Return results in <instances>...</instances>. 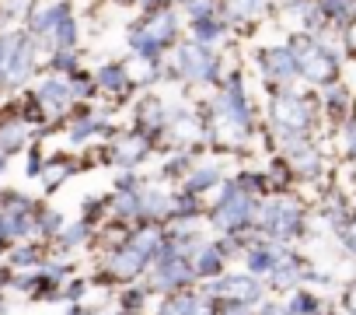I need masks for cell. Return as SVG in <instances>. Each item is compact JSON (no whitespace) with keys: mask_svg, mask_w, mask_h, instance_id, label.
Masks as SVG:
<instances>
[{"mask_svg":"<svg viewBox=\"0 0 356 315\" xmlns=\"http://www.w3.org/2000/svg\"><path fill=\"white\" fill-rule=\"evenodd\" d=\"M276 116H280V123H283L286 130H304V126H307V105H304L300 98H283V102L276 105Z\"/></svg>","mask_w":356,"mask_h":315,"instance_id":"4","label":"cell"},{"mask_svg":"<svg viewBox=\"0 0 356 315\" xmlns=\"http://www.w3.org/2000/svg\"><path fill=\"white\" fill-rule=\"evenodd\" d=\"M102 315H112V312H102Z\"/></svg>","mask_w":356,"mask_h":315,"instance_id":"16","label":"cell"},{"mask_svg":"<svg viewBox=\"0 0 356 315\" xmlns=\"http://www.w3.org/2000/svg\"><path fill=\"white\" fill-rule=\"evenodd\" d=\"M339 231H342V245H346V249H349V252L356 256V221H349V224H342Z\"/></svg>","mask_w":356,"mask_h":315,"instance_id":"9","label":"cell"},{"mask_svg":"<svg viewBox=\"0 0 356 315\" xmlns=\"http://www.w3.org/2000/svg\"><path fill=\"white\" fill-rule=\"evenodd\" d=\"M217 315H255L248 305H220V312Z\"/></svg>","mask_w":356,"mask_h":315,"instance_id":"11","label":"cell"},{"mask_svg":"<svg viewBox=\"0 0 356 315\" xmlns=\"http://www.w3.org/2000/svg\"><path fill=\"white\" fill-rule=\"evenodd\" d=\"M290 315H321V298L311 291H293V298L283 305Z\"/></svg>","mask_w":356,"mask_h":315,"instance_id":"6","label":"cell"},{"mask_svg":"<svg viewBox=\"0 0 356 315\" xmlns=\"http://www.w3.org/2000/svg\"><path fill=\"white\" fill-rule=\"evenodd\" d=\"M293 165H297V169H300L304 176H314V172L321 169V162H318V154H314V151H297Z\"/></svg>","mask_w":356,"mask_h":315,"instance_id":"7","label":"cell"},{"mask_svg":"<svg viewBox=\"0 0 356 315\" xmlns=\"http://www.w3.org/2000/svg\"><path fill=\"white\" fill-rule=\"evenodd\" d=\"M266 63H269V74L273 77H297V56H293V49H269L266 53Z\"/></svg>","mask_w":356,"mask_h":315,"instance_id":"5","label":"cell"},{"mask_svg":"<svg viewBox=\"0 0 356 315\" xmlns=\"http://www.w3.org/2000/svg\"><path fill=\"white\" fill-rule=\"evenodd\" d=\"M346 147H349V154H356V119L346 123Z\"/></svg>","mask_w":356,"mask_h":315,"instance_id":"12","label":"cell"},{"mask_svg":"<svg viewBox=\"0 0 356 315\" xmlns=\"http://www.w3.org/2000/svg\"><path fill=\"white\" fill-rule=\"evenodd\" d=\"M346 315H356V284L346 291Z\"/></svg>","mask_w":356,"mask_h":315,"instance_id":"14","label":"cell"},{"mask_svg":"<svg viewBox=\"0 0 356 315\" xmlns=\"http://www.w3.org/2000/svg\"><path fill=\"white\" fill-rule=\"evenodd\" d=\"M262 224L269 228V235L276 238H290L300 231V207L286 203V200H273L266 210H262Z\"/></svg>","mask_w":356,"mask_h":315,"instance_id":"2","label":"cell"},{"mask_svg":"<svg viewBox=\"0 0 356 315\" xmlns=\"http://www.w3.org/2000/svg\"><path fill=\"white\" fill-rule=\"evenodd\" d=\"M266 287L252 277V273H227L213 284V298H220V305H248L255 308L262 301Z\"/></svg>","mask_w":356,"mask_h":315,"instance_id":"1","label":"cell"},{"mask_svg":"<svg viewBox=\"0 0 356 315\" xmlns=\"http://www.w3.org/2000/svg\"><path fill=\"white\" fill-rule=\"evenodd\" d=\"M259 315H290V312H286L283 305H276V301H269V305H262V308H259Z\"/></svg>","mask_w":356,"mask_h":315,"instance_id":"13","label":"cell"},{"mask_svg":"<svg viewBox=\"0 0 356 315\" xmlns=\"http://www.w3.org/2000/svg\"><path fill=\"white\" fill-rule=\"evenodd\" d=\"M122 70L119 67H112V70H102V81L108 84V88H122V77H119Z\"/></svg>","mask_w":356,"mask_h":315,"instance_id":"10","label":"cell"},{"mask_svg":"<svg viewBox=\"0 0 356 315\" xmlns=\"http://www.w3.org/2000/svg\"><path fill=\"white\" fill-rule=\"evenodd\" d=\"M189 263H193V273H196V277H220V273H224V249L203 245Z\"/></svg>","mask_w":356,"mask_h":315,"instance_id":"3","label":"cell"},{"mask_svg":"<svg viewBox=\"0 0 356 315\" xmlns=\"http://www.w3.org/2000/svg\"><path fill=\"white\" fill-rule=\"evenodd\" d=\"M4 284H8V270H4V266H0V287H4Z\"/></svg>","mask_w":356,"mask_h":315,"instance_id":"15","label":"cell"},{"mask_svg":"<svg viewBox=\"0 0 356 315\" xmlns=\"http://www.w3.org/2000/svg\"><path fill=\"white\" fill-rule=\"evenodd\" d=\"M346 102H349V95H346V91H342V88H332V91H328V109H332V112H335V116H342V112H346V109H349V105H346Z\"/></svg>","mask_w":356,"mask_h":315,"instance_id":"8","label":"cell"}]
</instances>
